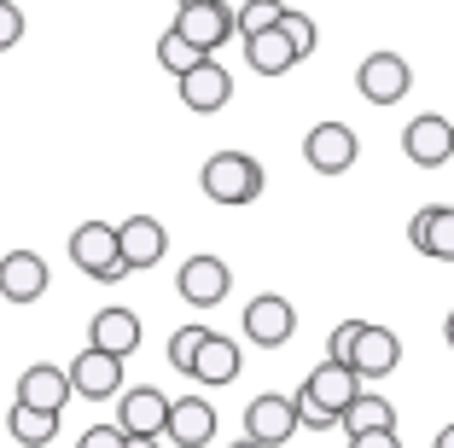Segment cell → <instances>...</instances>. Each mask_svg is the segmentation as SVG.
<instances>
[{"label": "cell", "mask_w": 454, "mask_h": 448, "mask_svg": "<svg viewBox=\"0 0 454 448\" xmlns=\"http://www.w3.org/2000/svg\"><path fill=\"white\" fill-rule=\"evenodd\" d=\"M175 29L199 47V53H215L239 35V12L227 0H192V6H175Z\"/></svg>", "instance_id": "obj_3"}, {"label": "cell", "mask_w": 454, "mask_h": 448, "mask_svg": "<svg viewBox=\"0 0 454 448\" xmlns=\"http://www.w3.org/2000/svg\"><path fill=\"white\" fill-rule=\"evenodd\" d=\"M361 326H367V320H338V332L326 338V356H333V361H349V350H356Z\"/></svg>", "instance_id": "obj_31"}, {"label": "cell", "mask_w": 454, "mask_h": 448, "mask_svg": "<svg viewBox=\"0 0 454 448\" xmlns=\"http://www.w3.org/2000/svg\"><path fill=\"white\" fill-rule=\"evenodd\" d=\"M349 367L361 373V379H390V373L402 367V338L390 326H361V338H356V350H349Z\"/></svg>", "instance_id": "obj_12"}, {"label": "cell", "mask_w": 454, "mask_h": 448, "mask_svg": "<svg viewBox=\"0 0 454 448\" xmlns=\"http://www.w3.org/2000/svg\"><path fill=\"white\" fill-rule=\"evenodd\" d=\"M227 99H233V76H227L222 65H215L210 53L199 59V65L181 76V106L187 111H199V117H210V111H222Z\"/></svg>", "instance_id": "obj_11"}, {"label": "cell", "mask_w": 454, "mask_h": 448, "mask_svg": "<svg viewBox=\"0 0 454 448\" xmlns=\"http://www.w3.org/2000/svg\"><path fill=\"white\" fill-rule=\"evenodd\" d=\"M0 297L6 303H41L47 297V263L35 251H6L0 256Z\"/></svg>", "instance_id": "obj_15"}, {"label": "cell", "mask_w": 454, "mask_h": 448, "mask_svg": "<svg viewBox=\"0 0 454 448\" xmlns=\"http://www.w3.org/2000/svg\"><path fill=\"white\" fill-rule=\"evenodd\" d=\"M349 448H402V443H396V425H385V431H356Z\"/></svg>", "instance_id": "obj_33"}, {"label": "cell", "mask_w": 454, "mask_h": 448, "mask_svg": "<svg viewBox=\"0 0 454 448\" xmlns=\"http://www.w3.org/2000/svg\"><path fill=\"white\" fill-rule=\"evenodd\" d=\"M431 448H454V425H442V431H437V443H431Z\"/></svg>", "instance_id": "obj_34"}, {"label": "cell", "mask_w": 454, "mask_h": 448, "mask_svg": "<svg viewBox=\"0 0 454 448\" xmlns=\"http://www.w3.org/2000/svg\"><path fill=\"white\" fill-rule=\"evenodd\" d=\"M280 29H286V41L297 47V59H309L315 47H321V29H315V18H309V12H292V6H286Z\"/></svg>", "instance_id": "obj_28"}, {"label": "cell", "mask_w": 454, "mask_h": 448, "mask_svg": "<svg viewBox=\"0 0 454 448\" xmlns=\"http://www.w3.org/2000/svg\"><path fill=\"white\" fill-rule=\"evenodd\" d=\"M163 436H169L175 448H204L215 436V408L204 402V396H181L169 408V425H163Z\"/></svg>", "instance_id": "obj_19"}, {"label": "cell", "mask_w": 454, "mask_h": 448, "mask_svg": "<svg viewBox=\"0 0 454 448\" xmlns=\"http://www.w3.org/2000/svg\"><path fill=\"white\" fill-rule=\"evenodd\" d=\"M70 263L82 268L88 279H129V263H122V239H117V227H106V222H82L76 233H70Z\"/></svg>", "instance_id": "obj_2"}, {"label": "cell", "mask_w": 454, "mask_h": 448, "mask_svg": "<svg viewBox=\"0 0 454 448\" xmlns=\"http://www.w3.org/2000/svg\"><path fill=\"white\" fill-rule=\"evenodd\" d=\"M88 343H99V350L129 361L134 350H140V315H134V309H99L94 326H88Z\"/></svg>", "instance_id": "obj_20"}, {"label": "cell", "mask_w": 454, "mask_h": 448, "mask_svg": "<svg viewBox=\"0 0 454 448\" xmlns=\"http://www.w3.org/2000/svg\"><path fill=\"white\" fill-rule=\"evenodd\" d=\"M297 425H303L297 396H256L251 408H245V436H256V443H268V448L292 443Z\"/></svg>", "instance_id": "obj_7"}, {"label": "cell", "mask_w": 454, "mask_h": 448, "mask_svg": "<svg viewBox=\"0 0 454 448\" xmlns=\"http://www.w3.org/2000/svg\"><path fill=\"white\" fill-rule=\"evenodd\" d=\"M233 448H268V443H256V436H239V443H233Z\"/></svg>", "instance_id": "obj_37"}, {"label": "cell", "mask_w": 454, "mask_h": 448, "mask_svg": "<svg viewBox=\"0 0 454 448\" xmlns=\"http://www.w3.org/2000/svg\"><path fill=\"white\" fill-rule=\"evenodd\" d=\"M303 158H309L315 175H344V169H356L361 140H356L349 122H315V129L303 134Z\"/></svg>", "instance_id": "obj_4"}, {"label": "cell", "mask_w": 454, "mask_h": 448, "mask_svg": "<svg viewBox=\"0 0 454 448\" xmlns=\"http://www.w3.org/2000/svg\"><path fill=\"white\" fill-rule=\"evenodd\" d=\"M18 41H24V12H18L12 0H0V53H12Z\"/></svg>", "instance_id": "obj_30"}, {"label": "cell", "mask_w": 454, "mask_h": 448, "mask_svg": "<svg viewBox=\"0 0 454 448\" xmlns=\"http://www.w3.org/2000/svg\"><path fill=\"white\" fill-rule=\"evenodd\" d=\"M59 420H65V413H53V408L12 402V413H6V431H12V443H24V448H47V443L59 436Z\"/></svg>", "instance_id": "obj_23"}, {"label": "cell", "mask_w": 454, "mask_h": 448, "mask_svg": "<svg viewBox=\"0 0 454 448\" xmlns=\"http://www.w3.org/2000/svg\"><path fill=\"white\" fill-rule=\"evenodd\" d=\"M245 65H251L256 76H286V70L303 65V59H297V47L286 41V29L274 24V29H262V35H245Z\"/></svg>", "instance_id": "obj_21"}, {"label": "cell", "mask_w": 454, "mask_h": 448, "mask_svg": "<svg viewBox=\"0 0 454 448\" xmlns=\"http://www.w3.org/2000/svg\"><path fill=\"white\" fill-rule=\"evenodd\" d=\"M286 18L280 0H245L239 6V35H262V29H274Z\"/></svg>", "instance_id": "obj_27"}, {"label": "cell", "mask_w": 454, "mask_h": 448, "mask_svg": "<svg viewBox=\"0 0 454 448\" xmlns=\"http://www.w3.org/2000/svg\"><path fill=\"white\" fill-rule=\"evenodd\" d=\"M442 338H449V350H454V309H449V320H442Z\"/></svg>", "instance_id": "obj_36"}, {"label": "cell", "mask_w": 454, "mask_h": 448, "mask_svg": "<svg viewBox=\"0 0 454 448\" xmlns=\"http://www.w3.org/2000/svg\"><path fill=\"white\" fill-rule=\"evenodd\" d=\"M117 239H122V263H129V274L163 263V251H169V227H163L158 216H129V222L117 227Z\"/></svg>", "instance_id": "obj_14"}, {"label": "cell", "mask_w": 454, "mask_h": 448, "mask_svg": "<svg viewBox=\"0 0 454 448\" xmlns=\"http://www.w3.org/2000/svg\"><path fill=\"white\" fill-rule=\"evenodd\" d=\"M297 413H303V425H309V431H333V425H344L333 408H321V402H315L309 390H297Z\"/></svg>", "instance_id": "obj_29"}, {"label": "cell", "mask_w": 454, "mask_h": 448, "mask_svg": "<svg viewBox=\"0 0 454 448\" xmlns=\"http://www.w3.org/2000/svg\"><path fill=\"white\" fill-rule=\"evenodd\" d=\"M169 408H175V402H169L163 390L140 384V390H129V396L117 402V425H122L129 436H158L163 425H169Z\"/></svg>", "instance_id": "obj_17"}, {"label": "cell", "mask_w": 454, "mask_h": 448, "mask_svg": "<svg viewBox=\"0 0 454 448\" xmlns=\"http://www.w3.org/2000/svg\"><path fill=\"white\" fill-rule=\"evenodd\" d=\"M187 379H199V384H233V379H239V343L222 338V332H210Z\"/></svg>", "instance_id": "obj_22"}, {"label": "cell", "mask_w": 454, "mask_h": 448, "mask_svg": "<svg viewBox=\"0 0 454 448\" xmlns=\"http://www.w3.org/2000/svg\"><path fill=\"white\" fill-rule=\"evenodd\" d=\"M292 332H297V309L286 297H251L245 303V338L256 350H280V343H292Z\"/></svg>", "instance_id": "obj_8"}, {"label": "cell", "mask_w": 454, "mask_h": 448, "mask_svg": "<svg viewBox=\"0 0 454 448\" xmlns=\"http://www.w3.org/2000/svg\"><path fill=\"white\" fill-rule=\"evenodd\" d=\"M70 384H76V396H88V402H106V396H117V390H122V356H111V350L88 343V350L70 361Z\"/></svg>", "instance_id": "obj_9"}, {"label": "cell", "mask_w": 454, "mask_h": 448, "mask_svg": "<svg viewBox=\"0 0 454 448\" xmlns=\"http://www.w3.org/2000/svg\"><path fill=\"white\" fill-rule=\"evenodd\" d=\"M70 396H76V384H70V367L35 361V367L18 373V396H12V402H29V408H53V413H65Z\"/></svg>", "instance_id": "obj_13"}, {"label": "cell", "mask_w": 454, "mask_h": 448, "mask_svg": "<svg viewBox=\"0 0 454 448\" xmlns=\"http://www.w3.org/2000/svg\"><path fill=\"white\" fill-rule=\"evenodd\" d=\"M199 59H204V53H199V47H192V41H187V35H181V29H175V24H169V35H163V41H158V65H163V70H169V76H175V82H181V76H187V70H192V65H199Z\"/></svg>", "instance_id": "obj_25"}, {"label": "cell", "mask_w": 454, "mask_h": 448, "mask_svg": "<svg viewBox=\"0 0 454 448\" xmlns=\"http://www.w3.org/2000/svg\"><path fill=\"white\" fill-rule=\"evenodd\" d=\"M175 6H192V0H175Z\"/></svg>", "instance_id": "obj_38"}, {"label": "cell", "mask_w": 454, "mask_h": 448, "mask_svg": "<svg viewBox=\"0 0 454 448\" xmlns=\"http://www.w3.org/2000/svg\"><path fill=\"white\" fill-rule=\"evenodd\" d=\"M76 448H129V431L122 425H94V431H82Z\"/></svg>", "instance_id": "obj_32"}, {"label": "cell", "mask_w": 454, "mask_h": 448, "mask_svg": "<svg viewBox=\"0 0 454 448\" xmlns=\"http://www.w3.org/2000/svg\"><path fill=\"white\" fill-rule=\"evenodd\" d=\"M356 88L367 106H396L402 93L414 88V70H408V59L402 53H367L356 70Z\"/></svg>", "instance_id": "obj_5"}, {"label": "cell", "mask_w": 454, "mask_h": 448, "mask_svg": "<svg viewBox=\"0 0 454 448\" xmlns=\"http://www.w3.org/2000/svg\"><path fill=\"white\" fill-rule=\"evenodd\" d=\"M408 245L431 263H454V210L449 204H426V210L408 222Z\"/></svg>", "instance_id": "obj_16"}, {"label": "cell", "mask_w": 454, "mask_h": 448, "mask_svg": "<svg viewBox=\"0 0 454 448\" xmlns=\"http://www.w3.org/2000/svg\"><path fill=\"white\" fill-rule=\"evenodd\" d=\"M402 152H408V163H419V169H442V163L454 158V122L437 117V111L414 117L402 129Z\"/></svg>", "instance_id": "obj_6"}, {"label": "cell", "mask_w": 454, "mask_h": 448, "mask_svg": "<svg viewBox=\"0 0 454 448\" xmlns=\"http://www.w3.org/2000/svg\"><path fill=\"white\" fill-rule=\"evenodd\" d=\"M303 390L315 396L321 408H333L338 420H344V408L361 396V373L349 367V361H333V356H326V367H315V373H309V379H303Z\"/></svg>", "instance_id": "obj_18"}, {"label": "cell", "mask_w": 454, "mask_h": 448, "mask_svg": "<svg viewBox=\"0 0 454 448\" xmlns=\"http://www.w3.org/2000/svg\"><path fill=\"white\" fill-rule=\"evenodd\" d=\"M129 448H163L158 436H129Z\"/></svg>", "instance_id": "obj_35"}, {"label": "cell", "mask_w": 454, "mask_h": 448, "mask_svg": "<svg viewBox=\"0 0 454 448\" xmlns=\"http://www.w3.org/2000/svg\"><path fill=\"white\" fill-rule=\"evenodd\" d=\"M204 338H210V326H199V320H192V326H181V332L169 338V367H175V373H192V361H199Z\"/></svg>", "instance_id": "obj_26"}, {"label": "cell", "mask_w": 454, "mask_h": 448, "mask_svg": "<svg viewBox=\"0 0 454 448\" xmlns=\"http://www.w3.org/2000/svg\"><path fill=\"white\" fill-rule=\"evenodd\" d=\"M175 286H181V297H187L192 309H215L227 291H233V274H227L222 256H187Z\"/></svg>", "instance_id": "obj_10"}, {"label": "cell", "mask_w": 454, "mask_h": 448, "mask_svg": "<svg viewBox=\"0 0 454 448\" xmlns=\"http://www.w3.org/2000/svg\"><path fill=\"white\" fill-rule=\"evenodd\" d=\"M385 425H396V408H390L385 396H356L344 408V431L356 436V431H385Z\"/></svg>", "instance_id": "obj_24"}, {"label": "cell", "mask_w": 454, "mask_h": 448, "mask_svg": "<svg viewBox=\"0 0 454 448\" xmlns=\"http://www.w3.org/2000/svg\"><path fill=\"white\" fill-rule=\"evenodd\" d=\"M199 186H204L210 204H227V210H233V204H251V198H262V163L245 158V152H215V158L204 163Z\"/></svg>", "instance_id": "obj_1"}]
</instances>
